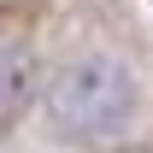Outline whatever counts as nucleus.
<instances>
[{"mask_svg":"<svg viewBox=\"0 0 153 153\" xmlns=\"http://www.w3.org/2000/svg\"><path fill=\"white\" fill-rule=\"evenodd\" d=\"M47 106L71 135H118L135 112V76L112 53H76L53 76Z\"/></svg>","mask_w":153,"mask_h":153,"instance_id":"obj_1","label":"nucleus"},{"mask_svg":"<svg viewBox=\"0 0 153 153\" xmlns=\"http://www.w3.org/2000/svg\"><path fill=\"white\" fill-rule=\"evenodd\" d=\"M30 88H36V59H30V47L0 41V130L18 118V106L30 100Z\"/></svg>","mask_w":153,"mask_h":153,"instance_id":"obj_2","label":"nucleus"}]
</instances>
